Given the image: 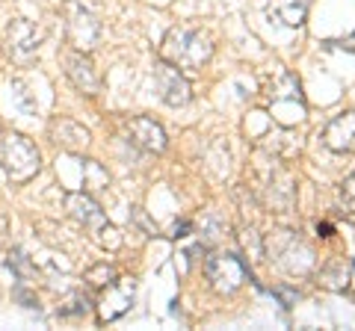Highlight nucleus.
Instances as JSON below:
<instances>
[{"instance_id": "nucleus-8", "label": "nucleus", "mask_w": 355, "mask_h": 331, "mask_svg": "<svg viewBox=\"0 0 355 331\" xmlns=\"http://www.w3.org/2000/svg\"><path fill=\"white\" fill-rule=\"evenodd\" d=\"M128 130H130V136H133V142H137L139 148L154 151V154L166 151V130L160 127V121H154L151 116L130 118L128 121Z\"/></svg>"}, {"instance_id": "nucleus-3", "label": "nucleus", "mask_w": 355, "mask_h": 331, "mask_svg": "<svg viewBox=\"0 0 355 331\" xmlns=\"http://www.w3.org/2000/svg\"><path fill=\"white\" fill-rule=\"evenodd\" d=\"M65 204H69V211L77 222L92 231V237L101 242V246H107V240H110V249H119L121 240L116 237V228L107 222V216L101 213V207H98V202L92 195L89 193H69Z\"/></svg>"}, {"instance_id": "nucleus-6", "label": "nucleus", "mask_w": 355, "mask_h": 331, "mask_svg": "<svg viewBox=\"0 0 355 331\" xmlns=\"http://www.w3.org/2000/svg\"><path fill=\"white\" fill-rule=\"evenodd\" d=\"M272 113L282 125H291V121H302L305 118V101H302V92H299V80L296 77H287V89H279L272 83Z\"/></svg>"}, {"instance_id": "nucleus-10", "label": "nucleus", "mask_w": 355, "mask_h": 331, "mask_svg": "<svg viewBox=\"0 0 355 331\" xmlns=\"http://www.w3.org/2000/svg\"><path fill=\"white\" fill-rule=\"evenodd\" d=\"M69 36L77 51H89V48H95L98 36H101V27H98V21L86 9H77L69 21Z\"/></svg>"}, {"instance_id": "nucleus-18", "label": "nucleus", "mask_w": 355, "mask_h": 331, "mask_svg": "<svg viewBox=\"0 0 355 331\" xmlns=\"http://www.w3.org/2000/svg\"><path fill=\"white\" fill-rule=\"evenodd\" d=\"M331 231H335V228H331L329 222H323V225H317V234H320V237H331Z\"/></svg>"}, {"instance_id": "nucleus-4", "label": "nucleus", "mask_w": 355, "mask_h": 331, "mask_svg": "<svg viewBox=\"0 0 355 331\" xmlns=\"http://www.w3.org/2000/svg\"><path fill=\"white\" fill-rule=\"evenodd\" d=\"M207 278L214 281L219 293H234L246 278L252 281V272L240 255H216L207 260Z\"/></svg>"}, {"instance_id": "nucleus-15", "label": "nucleus", "mask_w": 355, "mask_h": 331, "mask_svg": "<svg viewBox=\"0 0 355 331\" xmlns=\"http://www.w3.org/2000/svg\"><path fill=\"white\" fill-rule=\"evenodd\" d=\"M9 269H15V275H18V278L21 281H24V278H30V260L24 258V251H12V255H9Z\"/></svg>"}, {"instance_id": "nucleus-7", "label": "nucleus", "mask_w": 355, "mask_h": 331, "mask_svg": "<svg viewBox=\"0 0 355 331\" xmlns=\"http://www.w3.org/2000/svg\"><path fill=\"white\" fill-rule=\"evenodd\" d=\"M65 74H69V80L83 95H98V92H101V77H98L92 60H89L83 51L65 53Z\"/></svg>"}, {"instance_id": "nucleus-12", "label": "nucleus", "mask_w": 355, "mask_h": 331, "mask_svg": "<svg viewBox=\"0 0 355 331\" xmlns=\"http://www.w3.org/2000/svg\"><path fill=\"white\" fill-rule=\"evenodd\" d=\"M9 48H12L15 60H21V62L30 60L39 48V39H36V33H33V27L24 24V21H18V24L9 30Z\"/></svg>"}, {"instance_id": "nucleus-13", "label": "nucleus", "mask_w": 355, "mask_h": 331, "mask_svg": "<svg viewBox=\"0 0 355 331\" xmlns=\"http://www.w3.org/2000/svg\"><path fill=\"white\" fill-rule=\"evenodd\" d=\"M308 6H311V0H272L270 12L279 18L282 24H287V27H299V24H305Z\"/></svg>"}, {"instance_id": "nucleus-9", "label": "nucleus", "mask_w": 355, "mask_h": 331, "mask_svg": "<svg viewBox=\"0 0 355 331\" xmlns=\"http://www.w3.org/2000/svg\"><path fill=\"white\" fill-rule=\"evenodd\" d=\"M51 136H53V142L62 148V151H69V154H80L86 145H89V130L86 127H80L77 121H71V118H57L51 125Z\"/></svg>"}, {"instance_id": "nucleus-5", "label": "nucleus", "mask_w": 355, "mask_h": 331, "mask_svg": "<svg viewBox=\"0 0 355 331\" xmlns=\"http://www.w3.org/2000/svg\"><path fill=\"white\" fill-rule=\"evenodd\" d=\"M154 83H157V89H160V98L169 107H184V104H190V83H187V77L181 74V69L172 62H157L154 65Z\"/></svg>"}, {"instance_id": "nucleus-14", "label": "nucleus", "mask_w": 355, "mask_h": 331, "mask_svg": "<svg viewBox=\"0 0 355 331\" xmlns=\"http://www.w3.org/2000/svg\"><path fill=\"white\" fill-rule=\"evenodd\" d=\"M86 281L92 284V287H104V290H107V287L113 284V281H119V275H116V269L110 267V263H98V267L89 269Z\"/></svg>"}, {"instance_id": "nucleus-16", "label": "nucleus", "mask_w": 355, "mask_h": 331, "mask_svg": "<svg viewBox=\"0 0 355 331\" xmlns=\"http://www.w3.org/2000/svg\"><path fill=\"white\" fill-rule=\"evenodd\" d=\"M340 198H343V207H347L349 213H355V175H349L347 181H343V190H340Z\"/></svg>"}, {"instance_id": "nucleus-2", "label": "nucleus", "mask_w": 355, "mask_h": 331, "mask_svg": "<svg viewBox=\"0 0 355 331\" xmlns=\"http://www.w3.org/2000/svg\"><path fill=\"white\" fill-rule=\"evenodd\" d=\"M0 166L15 184H24L42 169L39 148L21 134H3V139H0Z\"/></svg>"}, {"instance_id": "nucleus-11", "label": "nucleus", "mask_w": 355, "mask_h": 331, "mask_svg": "<svg viewBox=\"0 0 355 331\" xmlns=\"http://www.w3.org/2000/svg\"><path fill=\"white\" fill-rule=\"evenodd\" d=\"M326 145L331 151H352L355 148V113H340L329 121Z\"/></svg>"}, {"instance_id": "nucleus-1", "label": "nucleus", "mask_w": 355, "mask_h": 331, "mask_svg": "<svg viewBox=\"0 0 355 331\" xmlns=\"http://www.w3.org/2000/svg\"><path fill=\"white\" fill-rule=\"evenodd\" d=\"M210 57H214V45L196 30L175 27L163 42V60L178 65V69H202Z\"/></svg>"}, {"instance_id": "nucleus-17", "label": "nucleus", "mask_w": 355, "mask_h": 331, "mask_svg": "<svg viewBox=\"0 0 355 331\" xmlns=\"http://www.w3.org/2000/svg\"><path fill=\"white\" fill-rule=\"evenodd\" d=\"M187 231H190V222H181L172 228V237H187Z\"/></svg>"}]
</instances>
